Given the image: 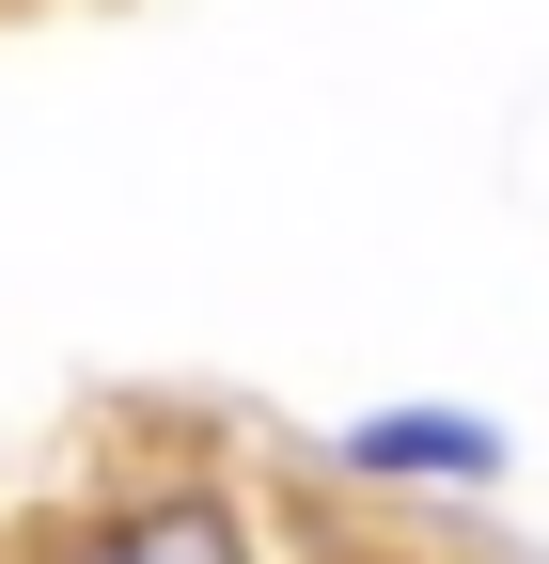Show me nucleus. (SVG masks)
Masks as SVG:
<instances>
[{
    "label": "nucleus",
    "mask_w": 549,
    "mask_h": 564,
    "mask_svg": "<svg viewBox=\"0 0 549 564\" xmlns=\"http://www.w3.org/2000/svg\"><path fill=\"white\" fill-rule=\"evenodd\" d=\"M79 564H251V533H236V502H204V486H158V502H126Z\"/></svg>",
    "instance_id": "1"
},
{
    "label": "nucleus",
    "mask_w": 549,
    "mask_h": 564,
    "mask_svg": "<svg viewBox=\"0 0 549 564\" xmlns=\"http://www.w3.org/2000/svg\"><path fill=\"white\" fill-rule=\"evenodd\" d=\"M362 455H377V470H487V440H471V423H377Z\"/></svg>",
    "instance_id": "2"
}]
</instances>
